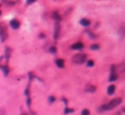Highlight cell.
<instances>
[{"label": "cell", "instance_id": "cell-1", "mask_svg": "<svg viewBox=\"0 0 125 115\" xmlns=\"http://www.w3.org/2000/svg\"><path fill=\"white\" fill-rule=\"evenodd\" d=\"M122 102V99L121 98H116V99L111 100L108 104H105L103 106H101L100 108V112H104V111H109V110H112L115 107H117V105H119Z\"/></svg>", "mask_w": 125, "mask_h": 115}, {"label": "cell", "instance_id": "cell-2", "mask_svg": "<svg viewBox=\"0 0 125 115\" xmlns=\"http://www.w3.org/2000/svg\"><path fill=\"white\" fill-rule=\"evenodd\" d=\"M87 61V56L85 54H77L72 57V62L75 64H82Z\"/></svg>", "mask_w": 125, "mask_h": 115}, {"label": "cell", "instance_id": "cell-3", "mask_svg": "<svg viewBox=\"0 0 125 115\" xmlns=\"http://www.w3.org/2000/svg\"><path fill=\"white\" fill-rule=\"evenodd\" d=\"M117 76L116 73H115V67L112 66L111 68V74H110L109 81H110V82H113V81L117 80Z\"/></svg>", "mask_w": 125, "mask_h": 115}, {"label": "cell", "instance_id": "cell-4", "mask_svg": "<svg viewBox=\"0 0 125 115\" xmlns=\"http://www.w3.org/2000/svg\"><path fill=\"white\" fill-rule=\"evenodd\" d=\"M59 32H60V26H59V23L58 22H57L55 23V27H54V38L57 39L58 38V35H59Z\"/></svg>", "mask_w": 125, "mask_h": 115}, {"label": "cell", "instance_id": "cell-5", "mask_svg": "<svg viewBox=\"0 0 125 115\" xmlns=\"http://www.w3.org/2000/svg\"><path fill=\"white\" fill-rule=\"evenodd\" d=\"M83 47H84V44L82 43H81V42H77V43L71 45V49H72V50H82V49H83Z\"/></svg>", "mask_w": 125, "mask_h": 115}, {"label": "cell", "instance_id": "cell-6", "mask_svg": "<svg viewBox=\"0 0 125 115\" xmlns=\"http://www.w3.org/2000/svg\"><path fill=\"white\" fill-rule=\"evenodd\" d=\"M9 25H10V27H12L13 29H17L20 27V22L17 20H12L9 22Z\"/></svg>", "mask_w": 125, "mask_h": 115}, {"label": "cell", "instance_id": "cell-7", "mask_svg": "<svg viewBox=\"0 0 125 115\" xmlns=\"http://www.w3.org/2000/svg\"><path fill=\"white\" fill-rule=\"evenodd\" d=\"M0 36H1V40H2V42H4L5 38H7V33H6L5 29H4L3 27H1V29H0Z\"/></svg>", "mask_w": 125, "mask_h": 115}, {"label": "cell", "instance_id": "cell-8", "mask_svg": "<svg viewBox=\"0 0 125 115\" xmlns=\"http://www.w3.org/2000/svg\"><path fill=\"white\" fill-rule=\"evenodd\" d=\"M56 65L59 68H63L64 67V61L63 59H58L56 60Z\"/></svg>", "mask_w": 125, "mask_h": 115}, {"label": "cell", "instance_id": "cell-9", "mask_svg": "<svg viewBox=\"0 0 125 115\" xmlns=\"http://www.w3.org/2000/svg\"><path fill=\"white\" fill-rule=\"evenodd\" d=\"M81 25H82L83 27H88L90 25V21L87 20V19H82L80 21Z\"/></svg>", "mask_w": 125, "mask_h": 115}, {"label": "cell", "instance_id": "cell-10", "mask_svg": "<svg viewBox=\"0 0 125 115\" xmlns=\"http://www.w3.org/2000/svg\"><path fill=\"white\" fill-rule=\"evenodd\" d=\"M115 92V86L114 85H110V86L107 88V94H108L109 95H112L113 93Z\"/></svg>", "mask_w": 125, "mask_h": 115}, {"label": "cell", "instance_id": "cell-11", "mask_svg": "<svg viewBox=\"0 0 125 115\" xmlns=\"http://www.w3.org/2000/svg\"><path fill=\"white\" fill-rule=\"evenodd\" d=\"M52 18L54 19V20H56L57 22H60V21H61V16L59 15V14H58V12L52 13Z\"/></svg>", "mask_w": 125, "mask_h": 115}, {"label": "cell", "instance_id": "cell-12", "mask_svg": "<svg viewBox=\"0 0 125 115\" xmlns=\"http://www.w3.org/2000/svg\"><path fill=\"white\" fill-rule=\"evenodd\" d=\"M96 90V87L92 86V85H87L86 88V91L87 92H94Z\"/></svg>", "mask_w": 125, "mask_h": 115}, {"label": "cell", "instance_id": "cell-13", "mask_svg": "<svg viewBox=\"0 0 125 115\" xmlns=\"http://www.w3.org/2000/svg\"><path fill=\"white\" fill-rule=\"evenodd\" d=\"M1 69H2L3 72H4V76H7L8 73H9V69H8V67H6V66H1Z\"/></svg>", "mask_w": 125, "mask_h": 115}, {"label": "cell", "instance_id": "cell-14", "mask_svg": "<svg viewBox=\"0 0 125 115\" xmlns=\"http://www.w3.org/2000/svg\"><path fill=\"white\" fill-rule=\"evenodd\" d=\"M90 49L91 50H99V49H100V45L96 44V43H95V44H92L90 47Z\"/></svg>", "mask_w": 125, "mask_h": 115}, {"label": "cell", "instance_id": "cell-15", "mask_svg": "<svg viewBox=\"0 0 125 115\" xmlns=\"http://www.w3.org/2000/svg\"><path fill=\"white\" fill-rule=\"evenodd\" d=\"M49 51L51 53V54H55V53L57 52V49H56V47H54V46H51V48H50Z\"/></svg>", "mask_w": 125, "mask_h": 115}, {"label": "cell", "instance_id": "cell-16", "mask_svg": "<svg viewBox=\"0 0 125 115\" xmlns=\"http://www.w3.org/2000/svg\"><path fill=\"white\" fill-rule=\"evenodd\" d=\"M87 67H93V65H94V62H93V61H92V60H89V61H87Z\"/></svg>", "mask_w": 125, "mask_h": 115}, {"label": "cell", "instance_id": "cell-17", "mask_svg": "<svg viewBox=\"0 0 125 115\" xmlns=\"http://www.w3.org/2000/svg\"><path fill=\"white\" fill-rule=\"evenodd\" d=\"M5 53H6V58H9V56H10V50H9V47H7V48L5 49Z\"/></svg>", "mask_w": 125, "mask_h": 115}, {"label": "cell", "instance_id": "cell-18", "mask_svg": "<svg viewBox=\"0 0 125 115\" xmlns=\"http://www.w3.org/2000/svg\"><path fill=\"white\" fill-rule=\"evenodd\" d=\"M74 112V110H72V109H69V108H65V110H64V113H73Z\"/></svg>", "mask_w": 125, "mask_h": 115}, {"label": "cell", "instance_id": "cell-19", "mask_svg": "<svg viewBox=\"0 0 125 115\" xmlns=\"http://www.w3.org/2000/svg\"><path fill=\"white\" fill-rule=\"evenodd\" d=\"M87 34H88V36L90 37V38H96L94 35H92V33L90 32V31H87Z\"/></svg>", "mask_w": 125, "mask_h": 115}, {"label": "cell", "instance_id": "cell-20", "mask_svg": "<svg viewBox=\"0 0 125 115\" xmlns=\"http://www.w3.org/2000/svg\"><path fill=\"white\" fill-rule=\"evenodd\" d=\"M48 101H50V103L54 102V101H55V97H53V96H50L49 98H48Z\"/></svg>", "mask_w": 125, "mask_h": 115}, {"label": "cell", "instance_id": "cell-21", "mask_svg": "<svg viewBox=\"0 0 125 115\" xmlns=\"http://www.w3.org/2000/svg\"><path fill=\"white\" fill-rule=\"evenodd\" d=\"M89 113H90V112H89L88 110H87V109H84L83 111H82V115L89 114Z\"/></svg>", "mask_w": 125, "mask_h": 115}, {"label": "cell", "instance_id": "cell-22", "mask_svg": "<svg viewBox=\"0 0 125 115\" xmlns=\"http://www.w3.org/2000/svg\"><path fill=\"white\" fill-rule=\"evenodd\" d=\"M36 0H27V4H31V3H33V2H35Z\"/></svg>", "mask_w": 125, "mask_h": 115}, {"label": "cell", "instance_id": "cell-23", "mask_svg": "<svg viewBox=\"0 0 125 115\" xmlns=\"http://www.w3.org/2000/svg\"><path fill=\"white\" fill-rule=\"evenodd\" d=\"M27 106H30V99L29 98H27Z\"/></svg>", "mask_w": 125, "mask_h": 115}, {"label": "cell", "instance_id": "cell-24", "mask_svg": "<svg viewBox=\"0 0 125 115\" xmlns=\"http://www.w3.org/2000/svg\"><path fill=\"white\" fill-rule=\"evenodd\" d=\"M62 100H63V101H64V104H65V105H67V100H66L65 98H64V97H63V98H62Z\"/></svg>", "mask_w": 125, "mask_h": 115}]
</instances>
